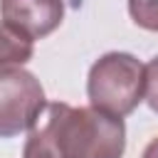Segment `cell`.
Wrapping results in <instances>:
<instances>
[{
  "mask_svg": "<svg viewBox=\"0 0 158 158\" xmlns=\"http://www.w3.org/2000/svg\"><path fill=\"white\" fill-rule=\"evenodd\" d=\"M62 158H121L126 151V126L96 106L47 104L40 116Z\"/></svg>",
  "mask_w": 158,
  "mask_h": 158,
  "instance_id": "obj_1",
  "label": "cell"
},
{
  "mask_svg": "<svg viewBox=\"0 0 158 158\" xmlns=\"http://www.w3.org/2000/svg\"><path fill=\"white\" fill-rule=\"evenodd\" d=\"M146 94V64L128 52H109L99 57L86 79V96L91 106L111 114L128 116Z\"/></svg>",
  "mask_w": 158,
  "mask_h": 158,
  "instance_id": "obj_2",
  "label": "cell"
},
{
  "mask_svg": "<svg viewBox=\"0 0 158 158\" xmlns=\"http://www.w3.org/2000/svg\"><path fill=\"white\" fill-rule=\"evenodd\" d=\"M47 109L40 79L22 67L0 69V138L32 131Z\"/></svg>",
  "mask_w": 158,
  "mask_h": 158,
  "instance_id": "obj_3",
  "label": "cell"
},
{
  "mask_svg": "<svg viewBox=\"0 0 158 158\" xmlns=\"http://www.w3.org/2000/svg\"><path fill=\"white\" fill-rule=\"evenodd\" d=\"M2 22L30 42L52 35L64 17V0H0Z\"/></svg>",
  "mask_w": 158,
  "mask_h": 158,
  "instance_id": "obj_4",
  "label": "cell"
},
{
  "mask_svg": "<svg viewBox=\"0 0 158 158\" xmlns=\"http://www.w3.org/2000/svg\"><path fill=\"white\" fill-rule=\"evenodd\" d=\"M35 47L27 37L10 30L5 22H0V69L2 67H22L27 59H32Z\"/></svg>",
  "mask_w": 158,
  "mask_h": 158,
  "instance_id": "obj_5",
  "label": "cell"
},
{
  "mask_svg": "<svg viewBox=\"0 0 158 158\" xmlns=\"http://www.w3.org/2000/svg\"><path fill=\"white\" fill-rule=\"evenodd\" d=\"M22 158H62L59 151L54 148L47 128L42 121L35 123V128L30 131L27 136V143H25V151H22Z\"/></svg>",
  "mask_w": 158,
  "mask_h": 158,
  "instance_id": "obj_6",
  "label": "cell"
},
{
  "mask_svg": "<svg viewBox=\"0 0 158 158\" xmlns=\"http://www.w3.org/2000/svg\"><path fill=\"white\" fill-rule=\"evenodd\" d=\"M131 20L151 32H158V0H128Z\"/></svg>",
  "mask_w": 158,
  "mask_h": 158,
  "instance_id": "obj_7",
  "label": "cell"
},
{
  "mask_svg": "<svg viewBox=\"0 0 158 158\" xmlns=\"http://www.w3.org/2000/svg\"><path fill=\"white\" fill-rule=\"evenodd\" d=\"M143 99L151 106V111L158 114V57H153L146 64V94H143Z\"/></svg>",
  "mask_w": 158,
  "mask_h": 158,
  "instance_id": "obj_8",
  "label": "cell"
},
{
  "mask_svg": "<svg viewBox=\"0 0 158 158\" xmlns=\"http://www.w3.org/2000/svg\"><path fill=\"white\" fill-rule=\"evenodd\" d=\"M141 158H158V136L143 148V156H141Z\"/></svg>",
  "mask_w": 158,
  "mask_h": 158,
  "instance_id": "obj_9",
  "label": "cell"
}]
</instances>
